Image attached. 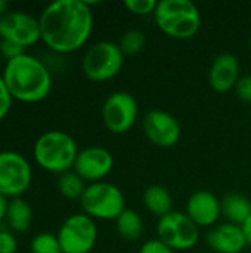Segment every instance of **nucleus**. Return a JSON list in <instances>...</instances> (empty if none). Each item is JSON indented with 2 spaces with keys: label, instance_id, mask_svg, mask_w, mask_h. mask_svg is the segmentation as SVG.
Listing matches in <instances>:
<instances>
[{
  "label": "nucleus",
  "instance_id": "obj_1",
  "mask_svg": "<svg viewBox=\"0 0 251 253\" xmlns=\"http://www.w3.org/2000/svg\"><path fill=\"white\" fill-rule=\"evenodd\" d=\"M41 42L55 53H72L81 49L93 31L90 3L83 0H56L38 15Z\"/></svg>",
  "mask_w": 251,
  "mask_h": 253
},
{
  "label": "nucleus",
  "instance_id": "obj_2",
  "mask_svg": "<svg viewBox=\"0 0 251 253\" xmlns=\"http://www.w3.org/2000/svg\"><path fill=\"white\" fill-rule=\"evenodd\" d=\"M1 77L13 101L37 104L52 92L53 83L49 68L38 58L25 52L6 61Z\"/></svg>",
  "mask_w": 251,
  "mask_h": 253
},
{
  "label": "nucleus",
  "instance_id": "obj_3",
  "mask_svg": "<svg viewBox=\"0 0 251 253\" xmlns=\"http://www.w3.org/2000/svg\"><path fill=\"white\" fill-rule=\"evenodd\" d=\"M78 151L77 142L70 133L64 130H47L36 139L33 157L43 170L62 175L72 170Z\"/></svg>",
  "mask_w": 251,
  "mask_h": 253
},
{
  "label": "nucleus",
  "instance_id": "obj_4",
  "mask_svg": "<svg viewBox=\"0 0 251 253\" xmlns=\"http://www.w3.org/2000/svg\"><path fill=\"white\" fill-rule=\"evenodd\" d=\"M161 33L175 40H189L201 28V12L191 0H161L154 12Z\"/></svg>",
  "mask_w": 251,
  "mask_h": 253
},
{
  "label": "nucleus",
  "instance_id": "obj_5",
  "mask_svg": "<svg viewBox=\"0 0 251 253\" xmlns=\"http://www.w3.org/2000/svg\"><path fill=\"white\" fill-rule=\"evenodd\" d=\"M83 213L92 219L115 221L127 208L123 191L111 182L89 184L80 199Z\"/></svg>",
  "mask_w": 251,
  "mask_h": 253
},
{
  "label": "nucleus",
  "instance_id": "obj_6",
  "mask_svg": "<svg viewBox=\"0 0 251 253\" xmlns=\"http://www.w3.org/2000/svg\"><path fill=\"white\" fill-rule=\"evenodd\" d=\"M124 55L118 44L108 40L93 43L83 55L81 71L90 82L104 83L114 79L123 68Z\"/></svg>",
  "mask_w": 251,
  "mask_h": 253
},
{
  "label": "nucleus",
  "instance_id": "obj_7",
  "mask_svg": "<svg viewBox=\"0 0 251 253\" xmlns=\"http://www.w3.org/2000/svg\"><path fill=\"white\" fill-rule=\"evenodd\" d=\"M157 239L175 252H185L197 246L200 240V228L186 213L172 211L158 219Z\"/></svg>",
  "mask_w": 251,
  "mask_h": 253
},
{
  "label": "nucleus",
  "instance_id": "obj_8",
  "mask_svg": "<svg viewBox=\"0 0 251 253\" xmlns=\"http://www.w3.org/2000/svg\"><path fill=\"white\" fill-rule=\"evenodd\" d=\"M33 169L30 162L16 151H0V196L18 199L30 188Z\"/></svg>",
  "mask_w": 251,
  "mask_h": 253
},
{
  "label": "nucleus",
  "instance_id": "obj_9",
  "mask_svg": "<svg viewBox=\"0 0 251 253\" xmlns=\"http://www.w3.org/2000/svg\"><path fill=\"white\" fill-rule=\"evenodd\" d=\"M56 236L62 253H90L98 240V227L90 216L75 213L62 222Z\"/></svg>",
  "mask_w": 251,
  "mask_h": 253
},
{
  "label": "nucleus",
  "instance_id": "obj_10",
  "mask_svg": "<svg viewBox=\"0 0 251 253\" xmlns=\"http://www.w3.org/2000/svg\"><path fill=\"white\" fill-rule=\"evenodd\" d=\"M139 105L135 96L126 90H117L107 96L102 105L104 126L115 135L127 133L136 123Z\"/></svg>",
  "mask_w": 251,
  "mask_h": 253
},
{
  "label": "nucleus",
  "instance_id": "obj_11",
  "mask_svg": "<svg viewBox=\"0 0 251 253\" xmlns=\"http://www.w3.org/2000/svg\"><path fill=\"white\" fill-rule=\"evenodd\" d=\"M0 36L1 40L15 43L22 49L30 47L41 40L38 18L22 10H10L0 18Z\"/></svg>",
  "mask_w": 251,
  "mask_h": 253
},
{
  "label": "nucleus",
  "instance_id": "obj_12",
  "mask_svg": "<svg viewBox=\"0 0 251 253\" xmlns=\"http://www.w3.org/2000/svg\"><path fill=\"white\" fill-rule=\"evenodd\" d=\"M143 133L151 144L160 148L175 147L182 135L178 119L164 110H149L142 122Z\"/></svg>",
  "mask_w": 251,
  "mask_h": 253
},
{
  "label": "nucleus",
  "instance_id": "obj_13",
  "mask_svg": "<svg viewBox=\"0 0 251 253\" xmlns=\"http://www.w3.org/2000/svg\"><path fill=\"white\" fill-rule=\"evenodd\" d=\"M114 169V157L111 151L102 147H87L78 151L72 170L84 179V182H101Z\"/></svg>",
  "mask_w": 251,
  "mask_h": 253
},
{
  "label": "nucleus",
  "instance_id": "obj_14",
  "mask_svg": "<svg viewBox=\"0 0 251 253\" xmlns=\"http://www.w3.org/2000/svg\"><path fill=\"white\" fill-rule=\"evenodd\" d=\"M185 213L198 228H212L222 216L220 200L212 191H195L186 202Z\"/></svg>",
  "mask_w": 251,
  "mask_h": 253
},
{
  "label": "nucleus",
  "instance_id": "obj_15",
  "mask_svg": "<svg viewBox=\"0 0 251 253\" xmlns=\"http://www.w3.org/2000/svg\"><path fill=\"white\" fill-rule=\"evenodd\" d=\"M240 61L232 53L217 55L209 68V84L217 93H226L235 89L240 80Z\"/></svg>",
  "mask_w": 251,
  "mask_h": 253
},
{
  "label": "nucleus",
  "instance_id": "obj_16",
  "mask_svg": "<svg viewBox=\"0 0 251 253\" xmlns=\"http://www.w3.org/2000/svg\"><path fill=\"white\" fill-rule=\"evenodd\" d=\"M206 242L216 253H241L249 246L243 228L229 222L212 227L206 236Z\"/></svg>",
  "mask_w": 251,
  "mask_h": 253
},
{
  "label": "nucleus",
  "instance_id": "obj_17",
  "mask_svg": "<svg viewBox=\"0 0 251 253\" xmlns=\"http://www.w3.org/2000/svg\"><path fill=\"white\" fill-rule=\"evenodd\" d=\"M220 211L226 222L243 227L251 216V202L243 194L229 193L220 200Z\"/></svg>",
  "mask_w": 251,
  "mask_h": 253
},
{
  "label": "nucleus",
  "instance_id": "obj_18",
  "mask_svg": "<svg viewBox=\"0 0 251 253\" xmlns=\"http://www.w3.org/2000/svg\"><path fill=\"white\" fill-rule=\"evenodd\" d=\"M142 202H143L145 209L152 216H157L158 219L169 215L173 208V199L169 190L158 184H152L143 191Z\"/></svg>",
  "mask_w": 251,
  "mask_h": 253
},
{
  "label": "nucleus",
  "instance_id": "obj_19",
  "mask_svg": "<svg viewBox=\"0 0 251 253\" xmlns=\"http://www.w3.org/2000/svg\"><path fill=\"white\" fill-rule=\"evenodd\" d=\"M6 221L9 227L16 233H25L33 222V209L31 206L22 199H12L7 205Z\"/></svg>",
  "mask_w": 251,
  "mask_h": 253
},
{
  "label": "nucleus",
  "instance_id": "obj_20",
  "mask_svg": "<svg viewBox=\"0 0 251 253\" xmlns=\"http://www.w3.org/2000/svg\"><path fill=\"white\" fill-rule=\"evenodd\" d=\"M115 230L118 236L127 242H136L143 234V221L133 209H126L115 219Z\"/></svg>",
  "mask_w": 251,
  "mask_h": 253
},
{
  "label": "nucleus",
  "instance_id": "obj_21",
  "mask_svg": "<svg viewBox=\"0 0 251 253\" xmlns=\"http://www.w3.org/2000/svg\"><path fill=\"white\" fill-rule=\"evenodd\" d=\"M86 182L83 178H80L74 170L65 172L59 175L58 179V190L61 196L67 200H80L86 190Z\"/></svg>",
  "mask_w": 251,
  "mask_h": 253
},
{
  "label": "nucleus",
  "instance_id": "obj_22",
  "mask_svg": "<svg viewBox=\"0 0 251 253\" xmlns=\"http://www.w3.org/2000/svg\"><path fill=\"white\" fill-rule=\"evenodd\" d=\"M145 43H146L145 34L141 30L130 28L121 34L117 44H118V47L124 56H133V55H138L143 50Z\"/></svg>",
  "mask_w": 251,
  "mask_h": 253
},
{
  "label": "nucleus",
  "instance_id": "obj_23",
  "mask_svg": "<svg viewBox=\"0 0 251 253\" xmlns=\"http://www.w3.org/2000/svg\"><path fill=\"white\" fill-rule=\"evenodd\" d=\"M31 253H62L58 236L52 233H40L30 243Z\"/></svg>",
  "mask_w": 251,
  "mask_h": 253
},
{
  "label": "nucleus",
  "instance_id": "obj_24",
  "mask_svg": "<svg viewBox=\"0 0 251 253\" xmlns=\"http://www.w3.org/2000/svg\"><path fill=\"white\" fill-rule=\"evenodd\" d=\"M158 1L155 0H126L124 1V7L138 16H148V15H154L155 9H157Z\"/></svg>",
  "mask_w": 251,
  "mask_h": 253
},
{
  "label": "nucleus",
  "instance_id": "obj_25",
  "mask_svg": "<svg viewBox=\"0 0 251 253\" xmlns=\"http://www.w3.org/2000/svg\"><path fill=\"white\" fill-rule=\"evenodd\" d=\"M235 93L243 102L251 105V74L240 77L238 83L235 84Z\"/></svg>",
  "mask_w": 251,
  "mask_h": 253
},
{
  "label": "nucleus",
  "instance_id": "obj_26",
  "mask_svg": "<svg viewBox=\"0 0 251 253\" xmlns=\"http://www.w3.org/2000/svg\"><path fill=\"white\" fill-rule=\"evenodd\" d=\"M12 102H13V98L10 96L4 82H3V77L0 74V122L6 119V116L9 114L10 108H12Z\"/></svg>",
  "mask_w": 251,
  "mask_h": 253
},
{
  "label": "nucleus",
  "instance_id": "obj_27",
  "mask_svg": "<svg viewBox=\"0 0 251 253\" xmlns=\"http://www.w3.org/2000/svg\"><path fill=\"white\" fill-rule=\"evenodd\" d=\"M139 253H176L173 249H170L167 245H164L161 240L158 239H152L148 240L142 245Z\"/></svg>",
  "mask_w": 251,
  "mask_h": 253
},
{
  "label": "nucleus",
  "instance_id": "obj_28",
  "mask_svg": "<svg viewBox=\"0 0 251 253\" xmlns=\"http://www.w3.org/2000/svg\"><path fill=\"white\" fill-rule=\"evenodd\" d=\"M18 242L9 231H0V253H15Z\"/></svg>",
  "mask_w": 251,
  "mask_h": 253
},
{
  "label": "nucleus",
  "instance_id": "obj_29",
  "mask_svg": "<svg viewBox=\"0 0 251 253\" xmlns=\"http://www.w3.org/2000/svg\"><path fill=\"white\" fill-rule=\"evenodd\" d=\"M0 52L6 58V61H9V59L16 58L18 55L24 53V49L21 46L15 44V43L6 42V40H0Z\"/></svg>",
  "mask_w": 251,
  "mask_h": 253
},
{
  "label": "nucleus",
  "instance_id": "obj_30",
  "mask_svg": "<svg viewBox=\"0 0 251 253\" xmlns=\"http://www.w3.org/2000/svg\"><path fill=\"white\" fill-rule=\"evenodd\" d=\"M243 231H244V236H246V240H247V245L251 246V216L244 222V225L241 227Z\"/></svg>",
  "mask_w": 251,
  "mask_h": 253
},
{
  "label": "nucleus",
  "instance_id": "obj_31",
  "mask_svg": "<svg viewBox=\"0 0 251 253\" xmlns=\"http://www.w3.org/2000/svg\"><path fill=\"white\" fill-rule=\"evenodd\" d=\"M7 205H9L7 199H6V197H3V196H0V222H1L3 219H6Z\"/></svg>",
  "mask_w": 251,
  "mask_h": 253
},
{
  "label": "nucleus",
  "instance_id": "obj_32",
  "mask_svg": "<svg viewBox=\"0 0 251 253\" xmlns=\"http://www.w3.org/2000/svg\"><path fill=\"white\" fill-rule=\"evenodd\" d=\"M9 12V3L6 0H0V18H3Z\"/></svg>",
  "mask_w": 251,
  "mask_h": 253
},
{
  "label": "nucleus",
  "instance_id": "obj_33",
  "mask_svg": "<svg viewBox=\"0 0 251 253\" xmlns=\"http://www.w3.org/2000/svg\"><path fill=\"white\" fill-rule=\"evenodd\" d=\"M250 49H251V36H250Z\"/></svg>",
  "mask_w": 251,
  "mask_h": 253
},
{
  "label": "nucleus",
  "instance_id": "obj_34",
  "mask_svg": "<svg viewBox=\"0 0 251 253\" xmlns=\"http://www.w3.org/2000/svg\"><path fill=\"white\" fill-rule=\"evenodd\" d=\"M0 40H1V36H0Z\"/></svg>",
  "mask_w": 251,
  "mask_h": 253
}]
</instances>
